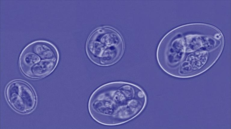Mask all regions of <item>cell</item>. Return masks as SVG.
<instances>
[{"mask_svg": "<svg viewBox=\"0 0 231 129\" xmlns=\"http://www.w3.org/2000/svg\"><path fill=\"white\" fill-rule=\"evenodd\" d=\"M182 35L177 30L166 34L159 43L156 57L165 72L180 78L196 76L208 70L214 63L209 53L220 51L217 36Z\"/></svg>", "mask_w": 231, "mask_h": 129, "instance_id": "cell-1", "label": "cell"}, {"mask_svg": "<svg viewBox=\"0 0 231 129\" xmlns=\"http://www.w3.org/2000/svg\"><path fill=\"white\" fill-rule=\"evenodd\" d=\"M147 103L146 95L141 87L128 82L116 81L97 89L89 98L88 107L90 116L96 122L114 126L137 117Z\"/></svg>", "mask_w": 231, "mask_h": 129, "instance_id": "cell-2", "label": "cell"}, {"mask_svg": "<svg viewBox=\"0 0 231 129\" xmlns=\"http://www.w3.org/2000/svg\"><path fill=\"white\" fill-rule=\"evenodd\" d=\"M87 53L95 64L107 66L114 64L121 57L125 50L121 34L114 28H98L91 34L86 44Z\"/></svg>", "mask_w": 231, "mask_h": 129, "instance_id": "cell-3", "label": "cell"}, {"mask_svg": "<svg viewBox=\"0 0 231 129\" xmlns=\"http://www.w3.org/2000/svg\"><path fill=\"white\" fill-rule=\"evenodd\" d=\"M56 48L47 41L38 40L28 45L22 52L19 66L27 77L38 79L46 76L56 67L59 60Z\"/></svg>", "mask_w": 231, "mask_h": 129, "instance_id": "cell-4", "label": "cell"}, {"mask_svg": "<svg viewBox=\"0 0 231 129\" xmlns=\"http://www.w3.org/2000/svg\"><path fill=\"white\" fill-rule=\"evenodd\" d=\"M5 96L10 106L15 111L25 113L32 111L36 102L35 93L27 83L15 80L9 83L5 90Z\"/></svg>", "mask_w": 231, "mask_h": 129, "instance_id": "cell-5", "label": "cell"}]
</instances>
